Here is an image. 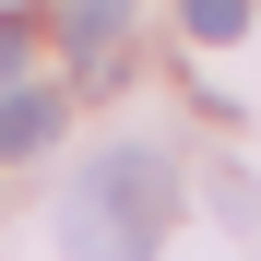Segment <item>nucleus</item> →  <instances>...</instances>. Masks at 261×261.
<instances>
[{
    "mask_svg": "<svg viewBox=\"0 0 261 261\" xmlns=\"http://www.w3.org/2000/svg\"><path fill=\"white\" fill-rule=\"evenodd\" d=\"M166 214H178V166H166L154 143H107V154L71 166L60 238H71V261H154Z\"/></svg>",
    "mask_w": 261,
    "mask_h": 261,
    "instance_id": "obj_1",
    "label": "nucleus"
},
{
    "mask_svg": "<svg viewBox=\"0 0 261 261\" xmlns=\"http://www.w3.org/2000/svg\"><path fill=\"white\" fill-rule=\"evenodd\" d=\"M119 24H130V0H60V48L83 60V83H95V95H107V83H119Z\"/></svg>",
    "mask_w": 261,
    "mask_h": 261,
    "instance_id": "obj_2",
    "label": "nucleus"
},
{
    "mask_svg": "<svg viewBox=\"0 0 261 261\" xmlns=\"http://www.w3.org/2000/svg\"><path fill=\"white\" fill-rule=\"evenodd\" d=\"M60 95H24V83H0V166H24V154H48L60 143Z\"/></svg>",
    "mask_w": 261,
    "mask_h": 261,
    "instance_id": "obj_3",
    "label": "nucleus"
},
{
    "mask_svg": "<svg viewBox=\"0 0 261 261\" xmlns=\"http://www.w3.org/2000/svg\"><path fill=\"white\" fill-rule=\"evenodd\" d=\"M238 24H249V0H190V36H202V48H226Z\"/></svg>",
    "mask_w": 261,
    "mask_h": 261,
    "instance_id": "obj_4",
    "label": "nucleus"
},
{
    "mask_svg": "<svg viewBox=\"0 0 261 261\" xmlns=\"http://www.w3.org/2000/svg\"><path fill=\"white\" fill-rule=\"evenodd\" d=\"M24 60H36V24H24V12H0V83H24Z\"/></svg>",
    "mask_w": 261,
    "mask_h": 261,
    "instance_id": "obj_5",
    "label": "nucleus"
}]
</instances>
